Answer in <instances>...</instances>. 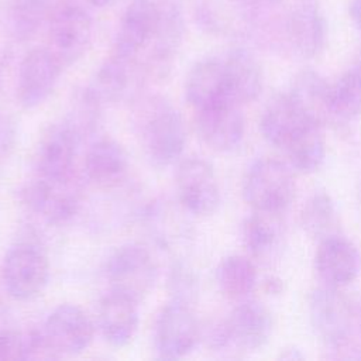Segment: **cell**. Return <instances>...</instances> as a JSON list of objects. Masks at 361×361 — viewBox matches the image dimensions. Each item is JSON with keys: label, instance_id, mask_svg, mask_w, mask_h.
<instances>
[{"label": "cell", "instance_id": "19", "mask_svg": "<svg viewBox=\"0 0 361 361\" xmlns=\"http://www.w3.org/2000/svg\"><path fill=\"white\" fill-rule=\"evenodd\" d=\"M185 96L195 111L224 102L234 103L228 94L224 59L207 56L196 62L188 73Z\"/></svg>", "mask_w": 361, "mask_h": 361}, {"label": "cell", "instance_id": "3", "mask_svg": "<svg viewBox=\"0 0 361 361\" xmlns=\"http://www.w3.org/2000/svg\"><path fill=\"white\" fill-rule=\"evenodd\" d=\"M295 192L290 168L274 158L255 159L243 176L241 193L254 210L282 213L295 199Z\"/></svg>", "mask_w": 361, "mask_h": 361}, {"label": "cell", "instance_id": "1", "mask_svg": "<svg viewBox=\"0 0 361 361\" xmlns=\"http://www.w3.org/2000/svg\"><path fill=\"white\" fill-rule=\"evenodd\" d=\"M135 116L137 134L148 161L157 168L179 162L186 130L178 109L165 97L154 96L142 100Z\"/></svg>", "mask_w": 361, "mask_h": 361}, {"label": "cell", "instance_id": "32", "mask_svg": "<svg viewBox=\"0 0 361 361\" xmlns=\"http://www.w3.org/2000/svg\"><path fill=\"white\" fill-rule=\"evenodd\" d=\"M44 21L25 0H10L4 8L6 30L18 41L32 37Z\"/></svg>", "mask_w": 361, "mask_h": 361}, {"label": "cell", "instance_id": "12", "mask_svg": "<svg viewBox=\"0 0 361 361\" xmlns=\"http://www.w3.org/2000/svg\"><path fill=\"white\" fill-rule=\"evenodd\" d=\"M80 140V131L68 120L49 127L37 148V176L51 180L73 176Z\"/></svg>", "mask_w": 361, "mask_h": 361}, {"label": "cell", "instance_id": "11", "mask_svg": "<svg viewBox=\"0 0 361 361\" xmlns=\"http://www.w3.org/2000/svg\"><path fill=\"white\" fill-rule=\"evenodd\" d=\"M42 334L56 358L73 357L89 348L94 337V324L78 305L56 306L41 327Z\"/></svg>", "mask_w": 361, "mask_h": 361}, {"label": "cell", "instance_id": "17", "mask_svg": "<svg viewBox=\"0 0 361 361\" xmlns=\"http://www.w3.org/2000/svg\"><path fill=\"white\" fill-rule=\"evenodd\" d=\"M286 34L302 58H314L324 49L327 25L319 0H296L286 20Z\"/></svg>", "mask_w": 361, "mask_h": 361}, {"label": "cell", "instance_id": "9", "mask_svg": "<svg viewBox=\"0 0 361 361\" xmlns=\"http://www.w3.org/2000/svg\"><path fill=\"white\" fill-rule=\"evenodd\" d=\"M178 202L193 216H210L220 204V185L214 168L203 158L179 161L175 175Z\"/></svg>", "mask_w": 361, "mask_h": 361}, {"label": "cell", "instance_id": "33", "mask_svg": "<svg viewBox=\"0 0 361 361\" xmlns=\"http://www.w3.org/2000/svg\"><path fill=\"white\" fill-rule=\"evenodd\" d=\"M168 289L171 300H176L192 307L199 296V279L189 265L178 261L169 269Z\"/></svg>", "mask_w": 361, "mask_h": 361}, {"label": "cell", "instance_id": "23", "mask_svg": "<svg viewBox=\"0 0 361 361\" xmlns=\"http://www.w3.org/2000/svg\"><path fill=\"white\" fill-rule=\"evenodd\" d=\"M230 99L243 106L254 102L262 92V71L255 56L244 49L235 48L224 58Z\"/></svg>", "mask_w": 361, "mask_h": 361}, {"label": "cell", "instance_id": "25", "mask_svg": "<svg viewBox=\"0 0 361 361\" xmlns=\"http://www.w3.org/2000/svg\"><path fill=\"white\" fill-rule=\"evenodd\" d=\"M282 213L254 210L241 226V238L248 252L258 258H271L281 247L283 238Z\"/></svg>", "mask_w": 361, "mask_h": 361}, {"label": "cell", "instance_id": "6", "mask_svg": "<svg viewBox=\"0 0 361 361\" xmlns=\"http://www.w3.org/2000/svg\"><path fill=\"white\" fill-rule=\"evenodd\" d=\"M25 206L49 224H63L72 220L80 207V182L76 175L68 179L51 180L35 178L21 192Z\"/></svg>", "mask_w": 361, "mask_h": 361}, {"label": "cell", "instance_id": "16", "mask_svg": "<svg viewBox=\"0 0 361 361\" xmlns=\"http://www.w3.org/2000/svg\"><path fill=\"white\" fill-rule=\"evenodd\" d=\"M314 269L326 286L340 289L358 276L361 255L351 241L340 234H334L319 241Z\"/></svg>", "mask_w": 361, "mask_h": 361}, {"label": "cell", "instance_id": "14", "mask_svg": "<svg viewBox=\"0 0 361 361\" xmlns=\"http://www.w3.org/2000/svg\"><path fill=\"white\" fill-rule=\"evenodd\" d=\"M63 66L47 47L28 51L18 66L17 99L24 109L42 104L54 92Z\"/></svg>", "mask_w": 361, "mask_h": 361}, {"label": "cell", "instance_id": "38", "mask_svg": "<svg viewBox=\"0 0 361 361\" xmlns=\"http://www.w3.org/2000/svg\"><path fill=\"white\" fill-rule=\"evenodd\" d=\"M238 1L250 7H276L282 4L285 0H238Z\"/></svg>", "mask_w": 361, "mask_h": 361}, {"label": "cell", "instance_id": "26", "mask_svg": "<svg viewBox=\"0 0 361 361\" xmlns=\"http://www.w3.org/2000/svg\"><path fill=\"white\" fill-rule=\"evenodd\" d=\"M220 292L234 300L245 299L255 288L258 274L254 262L244 255L224 257L214 272Z\"/></svg>", "mask_w": 361, "mask_h": 361}, {"label": "cell", "instance_id": "36", "mask_svg": "<svg viewBox=\"0 0 361 361\" xmlns=\"http://www.w3.org/2000/svg\"><path fill=\"white\" fill-rule=\"evenodd\" d=\"M14 123L8 118H0V157L7 155V151L13 148L16 138Z\"/></svg>", "mask_w": 361, "mask_h": 361}, {"label": "cell", "instance_id": "7", "mask_svg": "<svg viewBox=\"0 0 361 361\" xmlns=\"http://www.w3.org/2000/svg\"><path fill=\"white\" fill-rule=\"evenodd\" d=\"M309 320L316 336L333 348L347 344L354 322V309L338 288L320 286L307 302Z\"/></svg>", "mask_w": 361, "mask_h": 361}, {"label": "cell", "instance_id": "5", "mask_svg": "<svg viewBox=\"0 0 361 361\" xmlns=\"http://www.w3.org/2000/svg\"><path fill=\"white\" fill-rule=\"evenodd\" d=\"M104 272L110 290L127 295L138 303L149 295L158 278L151 251L137 243L117 247L109 255Z\"/></svg>", "mask_w": 361, "mask_h": 361}, {"label": "cell", "instance_id": "22", "mask_svg": "<svg viewBox=\"0 0 361 361\" xmlns=\"http://www.w3.org/2000/svg\"><path fill=\"white\" fill-rule=\"evenodd\" d=\"M310 123L286 93L276 96L267 104L261 114L259 130L271 145L283 149L292 137Z\"/></svg>", "mask_w": 361, "mask_h": 361}, {"label": "cell", "instance_id": "13", "mask_svg": "<svg viewBox=\"0 0 361 361\" xmlns=\"http://www.w3.org/2000/svg\"><path fill=\"white\" fill-rule=\"evenodd\" d=\"M159 8V0H131L118 23L110 56L133 63L149 45Z\"/></svg>", "mask_w": 361, "mask_h": 361}, {"label": "cell", "instance_id": "15", "mask_svg": "<svg viewBox=\"0 0 361 361\" xmlns=\"http://www.w3.org/2000/svg\"><path fill=\"white\" fill-rule=\"evenodd\" d=\"M240 107L224 102L196 111V130L207 147L219 152H230L241 145L245 120Z\"/></svg>", "mask_w": 361, "mask_h": 361}, {"label": "cell", "instance_id": "24", "mask_svg": "<svg viewBox=\"0 0 361 361\" xmlns=\"http://www.w3.org/2000/svg\"><path fill=\"white\" fill-rule=\"evenodd\" d=\"M185 35V20L180 7L173 1H161L158 21L149 41V63L166 66L176 55Z\"/></svg>", "mask_w": 361, "mask_h": 361}, {"label": "cell", "instance_id": "10", "mask_svg": "<svg viewBox=\"0 0 361 361\" xmlns=\"http://www.w3.org/2000/svg\"><path fill=\"white\" fill-rule=\"evenodd\" d=\"M92 35L93 23L89 13L69 3L48 20L47 48L65 68L87 52Z\"/></svg>", "mask_w": 361, "mask_h": 361}, {"label": "cell", "instance_id": "44", "mask_svg": "<svg viewBox=\"0 0 361 361\" xmlns=\"http://www.w3.org/2000/svg\"><path fill=\"white\" fill-rule=\"evenodd\" d=\"M357 69H358V72L361 73V52H360V56H358V59H357V63L354 65Z\"/></svg>", "mask_w": 361, "mask_h": 361}, {"label": "cell", "instance_id": "29", "mask_svg": "<svg viewBox=\"0 0 361 361\" xmlns=\"http://www.w3.org/2000/svg\"><path fill=\"white\" fill-rule=\"evenodd\" d=\"M130 65L114 56H109L96 71L85 92L99 106L120 100L130 83Z\"/></svg>", "mask_w": 361, "mask_h": 361}, {"label": "cell", "instance_id": "27", "mask_svg": "<svg viewBox=\"0 0 361 361\" xmlns=\"http://www.w3.org/2000/svg\"><path fill=\"white\" fill-rule=\"evenodd\" d=\"M289 166L300 173H312L317 171L326 157V144L322 127L316 124L305 126L283 148Z\"/></svg>", "mask_w": 361, "mask_h": 361}, {"label": "cell", "instance_id": "18", "mask_svg": "<svg viewBox=\"0 0 361 361\" xmlns=\"http://www.w3.org/2000/svg\"><path fill=\"white\" fill-rule=\"evenodd\" d=\"M138 302L116 290L106 293L97 307V327L111 347L128 345L138 329Z\"/></svg>", "mask_w": 361, "mask_h": 361}, {"label": "cell", "instance_id": "41", "mask_svg": "<svg viewBox=\"0 0 361 361\" xmlns=\"http://www.w3.org/2000/svg\"><path fill=\"white\" fill-rule=\"evenodd\" d=\"M85 1L94 7H104V6H109L113 0H85Z\"/></svg>", "mask_w": 361, "mask_h": 361}, {"label": "cell", "instance_id": "39", "mask_svg": "<svg viewBox=\"0 0 361 361\" xmlns=\"http://www.w3.org/2000/svg\"><path fill=\"white\" fill-rule=\"evenodd\" d=\"M281 358H283V360H302L303 354L300 353V350L290 347V348H286L283 353H281Z\"/></svg>", "mask_w": 361, "mask_h": 361}, {"label": "cell", "instance_id": "40", "mask_svg": "<svg viewBox=\"0 0 361 361\" xmlns=\"http://www.w3.org/2000/svg\"><path fill=\"white\" fill-rule=\"evenodd\" d=\"M265 288H267V292L268 293H279L282 290V282L279 279H275V278H271L265 282Z\"/></svg>", "mask_w": 361, "mask_h": 361}, {"label": "cell", "instance_id": "28", "mask_svg": "<svg viewBox=\"0 0 361 361\" xmlns=\"http://www.w3.org/2000/svg\"><path fill=\"white\" fill-rule=\"evenodd\" d=\"M144 219L151 237L164 250H175L186 235V223L180 219V210L169 202H155L148 206Z\"/></svg>", "mask_w": 361, "mask_h": 361}, {"label": "cell", "instance_id": "8", "mask_svg": "<svg viewBox=\"0 0 361 361\" xmlns=\"http://www.w3.org/2000/svg\"><path fill=\"white\" fill-rule=\"evenodd\" d=\"M202 331L190 306L169 300L157 316L154 347L159 358L179 360L195 350Z\"/></svg>", "mask_w": 361, "mask_h": 361}, {"label": "cell", "instance_id": "30", "mask_svg": "<svg viewBox=\"0 0 361 361\" xmlns=\"http://www.w3.org/2000/svg\"><path fill=\"white\" fill-rule=\"evenodd\" d=\"M300 224L307 235L319 241L338 234V214L326 190H314L300 212Z\"/></svg>", "mask_w": 361, "mask_h": 361}, {"label": "cell", "instance_id": "4", "mask_svg": "<svg viewBox=\"0 0 361 361\" xmlns=\"http://www.w3.org/2000/svg\"><path fill=\"white\" fill-rule=\"evenodd\" d=\"M272 333V316L257 300H243L226 320L212 327L207 343L213 350L234 347L240 351L262 348Z\"/></svg>", "mask_w": 361, "mask_h": 361}, {"label": "cell", "instance_id": "35", "mask_svg": "<svg viewBox=\"0 0 361 361\" xmlns=\"http://www.w3.org/2000/svg\"><path fill=\"white\" fill-rule=\"evenodd\" d=\"M44 20H49L56 11L69 4V0H25Z\"/></svg>", "mask_w": 361, "mask_h": 361}, {"label": "cell", "instance_id": "34", "mask_svg": "<svg viewBox=\"0 0 361 361\" xmlns=\"http://www.w3.org/2000/svg\"><path fill=\"white\" fill-rule=\"evenodd\" d=\"M25 360V333L4 327L0 329V361Z\"/></svg>", "mask_w": 361, "mask_h": 361}, {"label": "cell", "instance_id": "2", "mask_svg": "<svg viewBox=\"0 0 361 361\" xmlns=\"http://www.w3.org/2000/svg\"><path fill=\"white\" fill-rule=\"evenodd\" d=\"M49 259L44 248L34 241H18L3 257L0 276L4 290L18 302L39 296L49 282Z\"/></svg>", "mask_w": 361, "mask_h": 361}, {"label": "cell", "instance_id": "21", "mask_svg": "<svg viewBox=\"0 0 361 361\" xmlns=\"http://www.w3.org/2000/svg\"><path fill=\"white\" fill-rule=\"evenodd\" d=\"M128 155L113 138H100L90 145L85 157V176L99 188L117 186L127 175Z\"/></svg>", "mask_w": 361, "mask_h": 361}, {"label": "cell", "instance_id": "31", "mask_svg": "<svg viewBox=\"0 0 361 361\" xmlns=\"http://www.w3.org/2000/svg\"><path fill=\"white\" fill-rule=\"evenodd\" d=\"M336 120H353L361 114V73L355 66L345 71L330 89Z\"/></svg>", "mask_w": 361, "mask_h": 361}, {"label": "cell", "instance_id": "43", "mask_svg": "<svg viewBox=\"0 0 361 361\" xmlns=\"http://www.w3.org/2000/svg\"><path fill=\"white\" fill-rule=\"evenodd\" d=\"M357 199H358V206H360V210H361V183H360L358 190H357Z\"/></svg>", "mask_w": 361, "mask_h": 361}, {"label": "cell", "instance_id": "37", "mask_svg": "<svg viewBox=\"0 0 361 361\" xmlns=\"http://www.w3.org/2000/svg\"><path fill=\"white\" fill-rule=\"evenodd\" d=\"M350 17L355 27L361 31V0H351L350 7H348Z\"/></svg>", "mask_w": 361, "mask_h": 361}, {"label": "cell", "instance_id": "20", "mask_svg": "<svg viewBox=\"0 0 361 361\" xmlns=\"http://www.w3.org/2000/svg\"><path fill=\"white\" fill-rule=\"evenodd\" d=\"M331 85L316 71L303 69L290 86L289 97L305 114V117L319 127L336 120L331 110Z\"/></svg>", "mask_w": 361, "mask_h": 361}, {"label": "cell", "instance_id": "42", "mask_svg": "<svg viewBox=\"0 0 361 361\" xmlns=\"http://www.w3.org/2000/svg\"><path fill=\"white\" fill-rule=\"evenodd\" d=\"M354 319H355V322L358 324V329H360V333H361V300H360L357 309H354Z\"/></svg>", "mask_w": 361, "mask_h": 361}]
</instances>
